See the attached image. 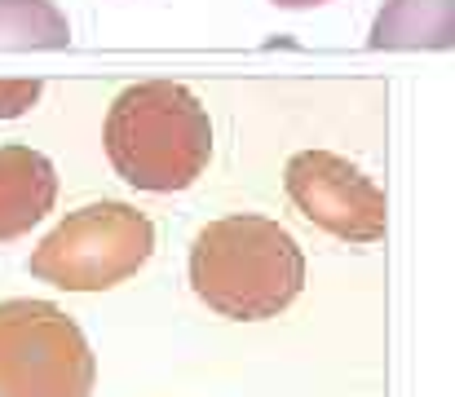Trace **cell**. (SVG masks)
Masks as SVG:
<instances>
[{
    "label": "cell",
    "instance_id": "cell-8",
    "mask_svg": "<svg viewBox=\"0 0 455 397\" xmlns=\"http://www.w3.org/2000/svg\"><path fill=\"white\" fill-rule=\"evenodd\" d=\"M71 22L53 0H0V49H67Z\"/></svg>",
    "mask_w": 455,
    "mask_h": 397
},
{
    "label": "cell",
    "instance_id": "cell-4",
    "mask_svg": "<svg viewBox=\"0 0 455 397\" xmlns=\"http://www.w3.org/2000/svg\"><path fill=\"white\" fill-rule=\"evenodd\" d=\"M93 349L49 300H0V397H89Z\"/></svg>",
    "mask_w": 455,
    "mask_h": 397
},
{
    "label": "cell",
    "instance_id": "cell-2",
    "mask_svg": "<svg viewBox=\"0 0 455 397\" xmlns=\"http://www.w3.org/2000/svg\"><path fill=\"white\" fill-rule=\"evenodd\" d=\"M111 168L151 195L186 190L212 159V120L204 102L172 80H147L116 98L107 115Z\"/></svg>",
    "mask_w": 455,
    "mask_h": 397
},
{
    "label": "cell",
    "instance_id": "cell-7",
    "mask_svg": "<svg viewBox=\"0 0 455 397\" xmlns=\"http://www.w3.org/2000/svg\"><path fill=\"white\" fill-rule=\"evenodd\" d=\"M371 49H451L455 0H389L371 22Z\"/></svg>",
    "mask_w": 455,
    "mask_h": 397
},
{
    "label": "cell",
    "instance_id": "cell-5",
    "mask_svg": "<svg viewBox=\"0 0 455 397\" xmlns=\"http://www.w3.org/2000/svg\"><path fill=\"white\" fill-rule=\"evenodd\" d=\"M288 199L309 226L345 243H380L389 230L385 190L331 150H301L288 159Z\"/></svg>",
    "mask_w": 455,
    "mask_h": 397
},
{
    "label": "cell",
    "instance_id": "cell-1",
    "mask_svg": "<svg viewBox=\"0 0 455 397\" xmlns=\"http://www.w3.org/2000/svg\"><path fill=\"white\" fill-rule=\"evenodd\" d=\"M190 287L212 314L261 322L283 314L301 296L305 257L279 221L235 212L195 234Z\"/></svg>",
    "mask_w": 455,
    "mask_h": 397
},
{
    "label": "cell",
    "instance_id": "cell-3",
    "mask_svg": "<svg viewBox=\"0 0 455 397\" xmlns=\"http://www.w3.org/2000/svg\"><path fill=\"white\" fill-rule=\"evenodd\" d=\"M155 252V226L147 212L120 199L89 203L58 221L31 252V274L62 291H107L129 282Z\"/></svg>",
    "mask_w": 455,
    "mask_h": 397
},
{
    "label": "cell",
    "instance_id": "cell-6",
    "mask_svg": "<svg viewBox=\"0 0 455 397\" xmlns=\"http://www.w3.org/2000/svg\"><path fill=\"white\" fill-rule=\"evenodd\" d=\"M58 172L31 146H0V243L31 234L53 212Z\"/></svg>",
    "mask_w": 455,
    "mask_h": 397
},
{
    "label": "cell",
    "instance_id": "cell-9",
    "mask_svg": "<svg viewBox=\"0 0 455 397\" xmlns=\"http://www.w3.org/2000/svg\"><path fill=\"white\" fill-rule=\"evenodd\" d=\"M40 80H0V120H18L40 102Z\"/></svg>",
    "mask_w": 455,
    "mask_h": 397
},
{
    "label": "cell",
    "instance_id": "cell-10",
    "mask_svg": "<svg viewBox=\"0 0 455 397\" xmlns=\"http://www.w3.org/2000/svg\"><path fill=\"white\" fill-rule=\"evenodd\" d=\"M279 9H314V4H327V0H270Z\"/></svg>",
    "mask_w": 455,
    "mask_h": 397
}]
</instances>
